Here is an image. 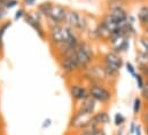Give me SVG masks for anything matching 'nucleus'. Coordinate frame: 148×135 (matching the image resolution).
I'll return each mask as SVG.
<instances>
[{"instance_id":"1","label":"nucleus","mask_w":148,"mask_h":135,"mask_svg":"<svg viewBox=\"0 0 148 135\" xmlns=\"http://www.w3.org/2000/svg\"><path fill=\"white\" fill-rule=\"evenodd\" d=\"M73 56L76 60L78 67L80 69V71H83L85 68H87L88 65H91L94 62V49L93 46L91 45V42L82 40L79 41V44L77 45V47L75 48V50L73 52Z\"/></svg>"},{"instance_id":"29","label":"nucleus","mask_w":148,"mask_h":135,"mask_svg":"<svg viewBox=\"0 0 148 135\" xmlns=\"http://www.w3.org/2000/svg\"><path fill=\"white\" fill-rule=\"evenodd\" d=\"M36 1L37 0H23V3H24V6L31 7V6H35L36 5Z\"/></svg>"},{"instance_id":"3","label":"nucleus","mask_w":148,"mask_h":135,"mask_svg":"<svg viewBox=\"0 0 148 135\" xmlns=\"http://www.w3.org/2000/svg\"><path fill=\"white\" fill-rule=\"evenodd\" d=\"M90 96L101 104H108L112 101L114 92L106 82H90L87 86Z\"/></svg>"},{"instance_id":"14","label":"nucleus","mask_w":148,"mask_h":135,"mask_svg":"<svg viewBox=\"0 0 148 135\" xmlns=\"http://www.w3.org/2000/svg\"><path fill=\"white\" fill-rule=\"evenodd\" d=\"M53 3H54V2H52V1H44V2L39 3L37 6V12L42 16V17H46L47 14H48L49 10H51Z\"/></svg>"},{"instance_id":"17","label":"nucleus","mask_w":148,"mask_h":135,"mask_svg":"<svg viewBox=\"0 0 148 135\" xmlns=\"http://www.w3.org/2000/svg\"><path fill=\"white\" fill-rule=\"evenodd\" d=\"M13 22L12 21H6V22H2L0 23V40L3 42V35L6 33V31L12 27Z\"/></svg>"},{"instance_id":"7","label":"nucleus","mask_w":148,"mask_h":135,"mask_svg":"<svg viewBox=\"0 0 148 135\" xmlns=\"http://www.w3.org/2000/svg\"><path fill=\"white\" fill-rule=\"evenodd\" d=\"M101 63L106 67L116 69L118 71H121V69L124 67V61H123L121 54H117L114 50H108L107 53H105L102 55Z\"/></svg>"},{"instance_id":"27","label":"nucleus","mask_w":148,"mask_h":135,"mask_svg":"<svg viewBox=\"0 0 148 135\" xmlns=\"http://www.w3.org/2000/svg\"><path fill=\"white\" fill-rule=\"evenodd\" d=\"M139 71H140V73L145 77V79L148 80V65L147 67H140L139 68Z\"/></svg>"},{"instance_id":"21","label":"nucleus","mask_w":148,"mask_h":135,"mask_svg":"<svg viewBox=\"0 0 148 135\" xmlns=\"http://www.w3.org/2000/svg\"><path fill=\"white\" fill-rule=\"evenodd\" d=\"M134 79H136V82H137V87L139 88V89H141L143 88V86H144V84H145V77L139 72V73H137V76L134 77Z\"/></svg>"},{"instance_id":"19","label":"nucleus","mask_w":148,"mask_h":135,"mask_svg":"<svg viewBox=\"0 0 148 135\" xmlns=\"http://www.w3.org/2000/svg\"><path fill=\"white\" fill-rule=\"evenodd\" d=\"M88 127L92 130L93 135H107L106 131H105V128H103V126H97V125L91 124Z\"/></svg>"},{"instance_id":"35","label":"nucleus","mask_w":148,"mask_h":135,"mask_svg":"<svg viewBox=\"0 0 148 135\" xmlns=\"http://www.w3.org/2000/svg\"><path fill=\"white\" fill-rule=\"evenodd\" d=\"M145 30H146V33L148 34V27H146V28H145Z\"/></svg>"},{"instance_id":"10","label":"nucleus","mask_w":148,"mask_h":135,"mask_svg":"<svg viewBox=\"0 0 148 135\" xmlns=\"http://www.w3.org/2000/svg\"><path fill=\"white\" fill-rule=\"evenodd\" d=\"M97 105H98V102L94 101L91 96H88L85 100L78 102V105H77L76 110H79V111H82L84 113H87V115H93L97 111Z\"/></svg>"},{"instance_id":"15","label":"nucleus","mask_w":148,"mask_h":135,"mask_svg":"<svg viewBox=\"0 0 148 135\" xmlns=\"http://www.w3.org/2000/svg\"><path fill=\"white\" fill-rule=\"evenodd\" d=\"M137 63H138V68L147 67L148 65V53L143 52V50H138V53H137Z\"/></svg>"},{"instance_id":"23","label":"nucleus","mask_w":148,"mask_h":135,"mask_svg":"<svg viewBox=\"0 0 148 135\" xmlns=\"http://www.w3.org/2000/svg\"><path fill=\"white\" fill-rule=\"evenodd\" d=\"M124 65H125V69H126V71L134 78L136 76H137V71H136V68L133 67V64L131 63V62H126V63H124Z\"/></svg>"},{"instance_id":"8","label":"nucleus","mask_w":148,"mask_h":135,"mask_svg":"<svg viewBox=\"0 0 148 135\" xmlns=\"http://www.w3.org/2000/svg\"><path fill=\"white\" fill-rule=\"evenodd\" d=\"M59 65L61 68L62 72L67 76H71V74H75L77 72H80V69L78 67L76 60L73 56V53L70 55H67L62 59L59 60Z\"/></svg>"},{"instance_id":"13","label":"nucleus","mask_w":148,"mask_h":135,"mask_svg":"<svg viewBox=\"0 0 148 135\" xmlns=\"http://www.w3.org/2000/svg\"><path fill=\"white\" fill-rule=\"evenodd\" d=\"M138 21L139 23L146 28L148 27V5H144L139 8V12H138Z\"/></svg>"},{"instance_id":"12","label":"nucleus","mask_w":148,"mask_h":135,"mask_svg":"<svg viewBox=\"0 0 148 135\" xmlns=\"http://www.w3.org/2000/svg\"><path fill=\"white\" fill-rule=\"evenodd\" d=\"M107 13H109V15L112 17V20L116 22L117 25H122L123 23H125L127 21V17H129V14H127L125 7L115 8V9L108 10Z\"/></svg>"},{"instance_id":"25","label":"nucleus","mask_w":148,"mask_h":135,"mask_svg":"<svg viewBox=\"0 0 148 135\" xmlns=\"http://www.w3.org/2000/svg\"><path fill=\"white\" fill-rule=\"evenodd\" d=\"M17 5H18V1H17V0H7V1L3 3V6H5L6 10H8V9H12V8L16 7Z\"/></svg>"},{"instance_id":"9","label":"nucleus","mask_w":148,"mask_h":135,"mask_svg":"<svg viewBox=\"0 0 148 135\" xmlns=\"http://www.w3.org/2000/svg\"><path fill=\"white\" fill-rule=\"evenodd\" d=\"M69 94H70V97L73 99V101L76 103L83 101L90 96L87 87L79 82H73L69 85Z\"/></svg>"},{"instance_id":"32","label":"nucleus","mask_w":148,"mask_h":135,"mask_svg":"<svg viewBox=\"0 0 148 135\" xmlns=\"http://www.w3.org/2000/svg\"><path fill=\"white\" fill-rule=\"evenodd\" d=\"M144 132L146 135H148V125H144Z\"/></svg>"},{"instance_id":"20","label":"nucleus","mask_w":148,"mask_h":135,"mask_svg":"<svg viewBox=\"0 0 148 135\" xmlns=\"http://www.w3.org/2000/svg\"><path fill=\"white\" fill-rule=\"evenodd\" d=\"M140 92H141V99L144 100V101H146L148 103V80L146 79L145 80V84H144V86H143V88L140 89Z\"/></svg>"},{"instance_id":"18","label":"nucleus","mask_w":148,"mask_h":135,"mask_svg":"<svg viewBox=\"0 0 148 135\" xmlns=\"http://www.w3.org/2000/svg\"><path fill=\"white\" fill-rule=\"evenodd\" d=\"M124 123H125V117H124L122 113L117 112V113L115 115V117H114V124H115V126L122 127V126L124 125Z\"/></svg>"},{"instance_id":"24","label":"nucleus","mask_w":148,"mask_h":135,"mask_svg":"<svg viewBox=\"0 0 148 135\" xmlns=\"http://www.w3.org/2000/svg\"><path fill=\"white\" fill-rule=\"evenodd\" d=\"M25 9L24 8H18L16 12H15V15H14V21H18V20H21V18H23L24 17V15H25Z\"/></svg>"},{"instance_id":"36","label":"nucleus","mask_w":148,"mask_h":135,"mask_svg":"<svg viewBox=\"0 0 148 135\" xmlns=\"http://www.w3.org/2000/svg\"><path fill=\"white\" fill-rule=\"evenodd\" d=\"M0 1H1V2H3V3H5V2H6V1H7V0H0Z\"/></svg>"},{"instance_id":"6","label":"nucleus","mask_w":148,"mask_h":135,"mask_svg":"<svg viewBox=\"0 0 148 135\" xmlns=\"http://www.w3.org/2000/svg\"><path fill=\"white\" fill-rule=\"evenodd\" d=\"M67 12H68V8L66 6L60 3H53L49 13L46 16L48 24H63Z\"/></svg>"},{"instance_id":"26","label":"nucleus","mask_w":148,"mask_h":135,"mask_svg":"<svg viewBox=\"0 0 148 135\" xmlns=\"http://www.w3.org/2000/svg\"><path fill=\"white\" fill-rule=\"evenodd\" d=\"M139 44H140V47H141L140 50L148 53V39H146V38H140Z\"/></svg>"},{"instance_id":"34","label":"nucleus","mask_w":148,"mask_h":135,"mask_svg":"<svg viewBox=\"0 0 148 135\" xmlns=\"http://www.w3.org/2000/svg\"><path fill=\"white\" fill-rule=\"evenodd\" d=\"M2 48H3V42H2L1 40H0V52L2 50Z\"/></svg>"},{"instance_id":"37","label":"nucleus","mask_w":148,"mask_h":135,"mask_svg":"<svg viewBox=\"0 0 148 135\" xmlns=\"http://www.w3.org/2000/svg\"><path fill=\"white\" fill-rule=\"evenodd\" d=\"M147 39H148V38H147Z\"/></svg>"},{"instance_id":"22","label":"nucleus","mask_w":148,"mask_h":135,"mask_svg":"<svg viewBox=\"0 0 148 135\" xmlns=\"http://www.w3.org/2000/svg\"><path fill=\"white\" fill-rule=\"evenodd\" d=\"M140 119H141V123L144 125H148V103L143 109V112L140 113Z\"/></svg>"},{"instance_id":"4","label":"nucleus","mask_w":148,"mask_h":135,"mask_svg":"<svg viewBox=\"0 0 148 135\" xmlns=\"http://www.w3.org/2000/svg\"><path fill=\"white\" fill-rule=\"evenodd\" d=\"M91 124H92V115H87L79 110H75L69 119L68 128L78 132L84 128H87Z\"/></svg>"},{"instance_id":"31","label":"nucleus","mask_w":148,"mask_h":135,"mask_svg":"<svg viewBox=\"0 0 148 135\" xmlns=\"http://www.w3.org/2000/svg\"><path fill=\"white\" fill-rule=\"evenodd\" d=\"M133 135H141V125H136V130H134Z\"/></svg>"},{"instance_id":"30","label":"nucleus","mask_w":148,"mask_h":135,"mask_svg":"<svg viewBox=\"0 0 148 135\" xmlns=\"http://www.w3.org/2000/svg\"><path fill=\"white\" fill-rule=\"evenodd\" d=\"M136 125H137V124H136L134 121H132V123H131V125H130V130H129V133H130V134H131V135H133V134H134V130H136Z\"/></svg>"},{"instance_id":"2","label":"nucleus","mask_w":148,"mask_h":135,"mask_svg":"<svg viewBox=\"0 0 148 135\" xmlns=\"http://www.w3.org/2000/svg\"><path fill=\"white\" fill-rule=\"evenodd\" d=\"M63 25L73 29L78 34L85 33L88 30V21L86 16L75 9H68Z\"/></svg>"},{"instance_id":"16","label":"nucleus","mask_w":148,"mask_h":135,"mask_svg":"<svg viewBox=\"0 0 148 135\" xmlns=\"http://www.w3.org/2000/svg\"><path fill=\"white\" fill-rule=\"evenodd\" d=\"M143 106H144L143 99L139 97V96H137L134 99V101H133V106H132V109H133V116L137 117L138 115H140L141 113V110H143Z\"/></svg>"},{"instance_id":"5","label":"nucleus","mask_w":148,"mask_h":135,"mask_svg":"<svg viewBox=\"0 0 148 135\" xmlns=\"http://www.w3.org/2000/svg\"><path fill=\"white\" fill-rule=\"evenodd\" d=\"M24 22L30 25L35 31L36 33L39 35L40 39L42 40H46L47 38V32L45 31L42 24H41V15L37 12V14H31V13H25L24 17H23Z\"/></svg>"},{"instance_id":"33","label":"nucleus","mask_w":148,"mask_h":135,"mask_svg":"<svg viewBox=\"0 0 148 135\" xmlns=\"http://www.w3.org/2000/svg\"><path fill=\"white\" fill-rule=\"evenodd\" d=\"M116 135H123V131L119 128L118 131H117V133H116Z\"/></svg>"},{"instance_id":"28","label":"nucleus","mask_w":148,"mask_h":135,"mask_svg":"<svg viewBox=\"0 0 148 135\" xmlns=\"http://www.w3.org/2000/svg\"><path fill=\"white\" fill-rule=\"evenodd\" d=\"M51 125H52V119H51V118H46V119L44 120L41 127H42V128H48Z\"/></svg>"},{"instance_id":"11","label":"nucleus","mask_w":148,"mask_h":135,"mask_svg":"<svg viewBox=\"0 0 148 135\" xmlns=\"http://www.w3.org/2000/svg\"><path fill=\"white\" fill-rule=\"evenodd\" d=\"M92 124L97 126H106L110 124V116L106 110L95 111L92 115Z\"/></svg>"}]
</instances>
